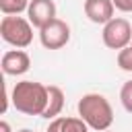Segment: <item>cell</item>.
<instances>
[{
    "label": "cell",
    "instance_id": "cell-7",
    "mask_svg": "<svg viewBox=\"0 0 132 132\" xmlns=\"http://www.w3.org/2000/svg\"><path fill=\"white\" fill-rule=\"evenodd\" d=\"M29 66H31L29 54L23 52V50H19V47L10 50V52H6L2 56V70L8 76H21V74H25L29 70Z\"/></svg>",
    "mask_w": 132,
    "mask_h": 132
},
{
    "label": "cell",
    "instance_id": "cell-10",
    "mask_svg": "<svg viewBox=\"0 0 132 132\" xmlns=\"http://www.w3.org/2000/svg\"><path fill=\"white\" fill-rule=\"evenodd\" d=\"M62 107H64V91L56 85H50L47 87V105H45V111L41 113V118L54 120L60 116Z\"/></svg>",
    "mask_w": 132,
    "mask_h": 132
},
{
    "label": "cell",
    "instance_id": "cell-5",
    "mask_svg": "<svg viewBox=\"0 0 132 132\" xmlns=\"http://www.w3.org/2000/svg\"><path fill=\"white\" fill-rule=\"evenodd\" d=\"M39 41L45 50H60L70 41V27L62 19H52L39 29Z\"/></svg>",
    "mask_w": 132,
    "mask_h": 132
},
{
    "label": "cell",
    "instance_id": "cell-2",
    "mask_svg": "<svg viewBox=\"0 0 132 132\" xmlns=\"http://www.w3.org/2000/svg\"><path fill=\"white\" fill-rule=\"evenodd\" d=\"M76 109H78V118H82L87 122V126L97 132L109 130V126L113 124V109H111L109 101L99 93L82 95Z\"/></svg>",
    "mask_w": 132,
    "mask_h": 132
},
{
    "label": "cell",
    "instance_id": "cell-9",
    "mask_svg": "<svg viewBox=\"0 0 132 132\" xmlns=\"http://www.w3.org/2000/svg\"><path fill=\"white\" fill-rule=\"evenodd\" d=\"M45 132H89V126L82 118H54Z\"/></svg>",
    "mask_w": 132,
    "mask_h": 132
},
{
    "label": "cell",
    "instance_id": "cell-11",
    "mask_svg": "<svg viewBox=\"0 0 132 132\" xmlns=\"http://www.w3.org/2000/svg\"><path fill=\"white\" fill-rule=\"evenodd\" d=\"M31 0H0V10L4 14H21L29 8Z\"/></svg>",
    "mask_w": 132,
    "mask_h": 132
},
{
    "label": "cell",
    "instance_id": "cell-8",
    "mask_svg": "<svg viewBox=\"0 0 132 132\" xmlns=\"http://www.w3.org/2000/svg\"><path fill=\"white\" fill-rule=\"evenodd\" d=\"M113 0H85V14L91 23L105 25L113 19Z\"/></svg>",
    "mask_w": 132,
    "mask_h": 132
},
{
    "label": "cell",
    "instance_id": "cell-1",
    "mask_svg": "<svg viewBox=\"0 0 132 132\" xmlns=\"http://www.w3.org/2000/svg\"><path fill=\"white\" fill-rule=\"evenodd\" d=\"M12 105L25 116H41L47 105V87L35 80H21L10 93Z\"/></svg>",
    "mask_w": 132,
    "mask_h": 132
},
{
    "label": "cell",
    "instance_id": "cell-3",
    "mask_svg": "<svg viewBox=\"0 0 132 132\" xmlns=\"http://www.w3.org/2000/svg\"><path fill=\"white\" fill-rule=\"evenodd\" d=\"M0 35L6 43L23 50L33 41V25L29 19H23L19 14H6L0 21Z\"/></svg>",
    "mask_w": 132,
    "mask_h": 132
},
{
    "label": "cell",
    "instance_id": "cell-17",
    "mask_svg": "<svg viewBox=\"0 0 132 132\" xmlns=\"http://www.w3.org/2000/svg\"><path fill=\"white\" fill-rule=\"evenodd\" d=\"M101 132H109V130H101Z\"/></svg>",
    "mask_w": 132,
    "mask_h": 132
},
{
    "label": "cell",
    "instance_id": "cell-15",
    "mask_svg": "<svg viewBox=\"0 0 132 132\" xmlns=\"http://www.w3.org/2000/svg\"><path fill=\"white\" fill-rule=\"evenodd\" d=\"M0 132H12V130H10V124H8L6 120L0 122Z\"/></svg>",
    "mask_w": 132,
    "mask_h": 132
},
{
    "label": "cell",
    "instance_id": "cell-6",
    "mask_svg": "<svg viewBox=\"0 0 132 132\" xmlns=\"http://www.w3.org/2000/svg\"><path fill=\"white\" fill-rule=\"evenodd\" d=\"M27 16H29L33 27L41 29L52 19H56V4H54V0H31L29 8H27Z\"/></svg>",
    "mask_w": 132,
    "mask_h": 132
},
{
    "label": "cell",
    "instance_id": "cell-13",
    "mask_svg": "<svg viewBox=\"0 0 132 132\" xmlns=\"http://www.w3.org/2000/svg\"><path fill=\"white\" fill-rule=\"evenodd\" d=\"M120 101H122L124 109L132 113V80H128V82H124V85H122V91H120Z\"/></svg>",
    "mask_w": 132,
    "mask_h": 132
},
{
    "label": "cell",
    "instance_id": "cell-14",
    "mask_svg": "<svg viewBox=\"0 0 132 132\" xmlns=\"http://www.w3.org/2000/svg\"><path fill=\"white\" fill-rule=\"evenodd\" d=\"M113 6L122 12H132V0H113Z\"/></svg>",
    "mask_w": 132,
    "mask_h": 132
},
{
    "label": "cell",
    "instance_id": "cell-16",
    "mask_svg": "<svg viewBox=\"0 0 132 132\" xmlns=\"http://www.w3.org/2000/svg\"><path fill=\"white\" fill-rule=\"evenodd\" d=\"M16 132H33V130H29V128H23V130H16Z\"/></svg>",
    "mask_w": 132,
    "mask_h": 132
},
{
    "label": "cell",
    "instance_id": "cell-12",
    "mask_svg": "<svg viewBox=\"0 0 132 132\" xmlns=\"http://www.w3.org/2000/svg\"><path fill=\"white\" fill-rule=\"evenodd\" d=\"M118 66L126 72H132V43L118 52Z\"/></svg>",
    "mask_w": 132,
    "mask_h": 132
},
{
    "label": "cell",
    "instance_id": "cell-4",
    "mask_svg": "<svg viewBox=\"0 0 132 132\" xmlns=\"http://www.w3.org/2000/svg\"><path fill=\"white\" fill-rule=\"evenodd\" d=\"M101 37H103L105 47H109V50H118V52H120L122 47H126V45L132 43V27H130V23H128L126 19H122V16H113L109 23L103 25V33H101Z\"/></svg>",
    "mask_w": 132,
    "mask_h": 132
}]
</instances>
